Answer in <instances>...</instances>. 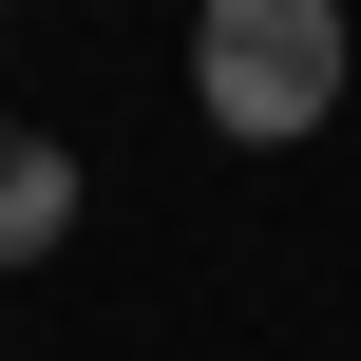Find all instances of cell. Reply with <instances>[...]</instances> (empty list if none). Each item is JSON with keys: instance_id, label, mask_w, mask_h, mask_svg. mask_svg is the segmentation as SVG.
<instances>
[{"instance_id": "1", "label": "cell", "mask_w": 361, "mask_h": 361, "mask_svg": "<svg viewBox=\"0 0 361 361\" xmlns=\"http://www.w3.org/2000/svg\"><path fill=\"white\" fill-rule=\"evenodd\" d=\"M190 95L228 152H286L343 114V0H209L190 19Z\"/></svg>"}, {"instance_id": "2", "label": "cell", "mask_w": 361, "mask_h": 361, "mask_svg": "<svg viewBox=\"0 0 361 361\" xmlns=\"http://www.w3.org/2000/svg\"><path fill=\"white\" fill-rule=\"evenodd\" d=\"M57 228H76V152H57L38 114H0V267H38Z\"/></svg>"}]
</instances>
